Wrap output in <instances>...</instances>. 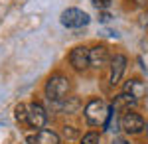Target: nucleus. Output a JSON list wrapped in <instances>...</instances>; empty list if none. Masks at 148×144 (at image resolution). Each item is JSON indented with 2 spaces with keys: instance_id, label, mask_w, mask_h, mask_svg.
<instances>
[{
  "instance_id": "obj_19",
  "label": "nucleus",
  "mask_w": 148,
  "mask_h": 144,
  "mask_svg": "<svg viewBox=\"0 0 148 144\" xmlns=\"http://www.w3.org/2000/svg\"><path fill=\"white\" fill-rule=\"evenodd\" d=\"M134 2H136V4H140V6H142V4H146V0H134Z\"/></svg>"
},
{
  "instance_id": "obj_6",
  "label": "nucleus",
  "mask_w": 148,
  "mask_h": 144,
  "mask_svg": "<svg viewBox=\"0 0 148 144\" xmlns=\"http://www.w3.org/2000/svg\"><path fill=\"white\" fill-rule=\"evenodd\" d=\"M69 65L73 67L75 71H85L87 67H91L89 63V47L85 45H77L69 51Z\"/></svg>"
},
{
  "instance_id": "obj_18",
  "label": "nucleus",
  "mask_w": 148,
  "mask_h": 144,
  "mask_svg": "<svg viewBox=\"0 0 148 144\" xmlns=\"http://www.w3.org/2000/svg\"><path fill=\"white\" fill-rule=\"evenodd\" d=\"M113 144H130V142H128L126 138H123V136H116V138L113 140Z\"/></svg>"
},
{
  "instance_id": "obj_15",
  "label": "nucleus",
  "mask_w": 148,
  "mask_h": 144,
  "mask_svg": "<svg viewBox=\"0 0 148 144\" xmlns=\"http://www.w3.org/2000/svg\"><path fill=\"white\" fill-rule=\"evenodd\" d=\"M91 4H93V6H95L99 12H103V10H109V8H111L113 0H91Z\"/></svg>"
},
{
  "instance_id": "obj_1",
  "label": "nucleus",
  "mask_w": 148,
  "mask_h": 144,
  "mask_svg": "<svg viewBox=\"0 0 148 144\" xmlns=\"http://www.w3.org/2000/svg\"><path fill=\"white\" fill-rule=\"evenodd\" d=\"M85 119L91 126H99L101 124L105 128V124L109 121V115H111V107H107V103L103 99H91L87 105H85Z\"/></svg>"
},
{
  "instance_id": "obj_16",
  "label": "nucleus",
  "mask_w": 148,
  "mask_h": 144,
  "mask_svg": "<svg viewBox=\"0 0 148 144\" xmlns=\"http://www.w3.org/2000/svg\"><path fill=\"white\" fill-rule=\"evenodd\" d=\"M63 136H65L67 140H73V138L79 136V132L75 130V126H67V124H65V126H63Z\"/></svg>"
},
{
  "instance_id": "obj_17",
  "label": "nucleus",
  "mask_w": 148,
  "mask_h": 144,
  "mask_svg": "<svg viewBox=\"0 0 148 144\" xmlns=\"http://www.w3.org/2000/svg\"><path fill=\"white\" fill-rule=\"evenodd\" d=\"M111 18H113V16H111V14H109V12H107V10L99 12V20H101L103 24H107V22H109V20H111Z\"/></svg>"
},
{
  "instance_id": "obj_11",
  "label": "nucleus",
  "mask_w": 148,
  "mask_h": 144,
  "mask_svg": "<svg viewBox=\"0 0 148 144\" xmlns=\"http://www.w3.org/2000/svg\"><path fill=\"white\" fill-rule=\"evenodd\" d=\"M136 105V99L132 97V95H128V93H121V95H116L114 97V101H113V111L114 112H126V111H130L132 107Z\"/></svg>"
},
{
  "instance_id": "obj_4",
  "label": "nucleus",
  "mask_w": 148,
  "mask_h": 144,
  "mask_svg": "<svg viewBox=\"0 0 148 144\" xmlns=\"http://www.w3.org/2000/svg\"><path fill=\"white\" fill-rule=\"evenodd\" d=\"M121 128L126 134H140L146 128V121L142 119V115H138L134 111H126L121 117Z\"/></svg>"
},
{
  "instance_id": "obj_9",
  "label": "nucleus",
  "mask_w": 148,
  "mask_h": 144,
  "mask_svg": "<svg viewBox=\"0 0 148 144\" xmlns=\"http://www.w3.org/2000/svg\"><path fill=\"white\" fill-rule=\"evenodd\" d=\"M28 142H32V144H61V138H59V134L53 132V130L42 128V130L36 132V136H30Z\"/></svg>"
},
{
  "instance_id": "obj_8",
  "label": "nucleus",
  "mask_w": 148,
  "mask_h": 144,
  "mask_svg": "<svg viewBox=\"0 0 148 144\" xmlns=\"http://www.w3.org/2000/svg\"><path fill=\"white\" fill-rule=\"evenodd\" d=\"M126 63H128V59H126L125 53H114L113 56V59H111V75H109V83L111 85H119L121 83L123 73L126 69Z\"/></svg>"
},
{
  "instance_id": "obj_13",
  "label": "nucleus",
  "mask_w": 148,
  "mask_h": 144,
  "mask_svg": "<svg viewBox=\"0 0 148 144\" xmlns=\"http://www.w3.org/2000/svg\"><path fill=\"white\" fill-rule=\"evenodd\" d=\"M14 119L18 122H28V105L18 103L16 109H14Z\"/></svg>"
},
{
  "instance_id": "obj_5",
  "label": "nucleus",
  "mask_w": 148,
  "mask_h": 144,
  "mask_svg": "<svg viewBox=\"0 0 148 144\" xmlns=\"http://www.w3.org/2000/svg\"><path fill=\"white\" fill-rule=\"evenodd\" d=\"M111 53H109V47L103 44H95L89 49V63H91L93 69H103L111 63Z\"/></svg>"
},
{
  "instance_id": "obj_10",
  "label": "nucleus",
  "mask_w": 148,
  "mask_h": 144,
  "mask_svg": "<svg viewBox=\"0 0 148 144\" xmlns=\"http://www.w3.org/2000/svg\"><path fill=\"white\" fill-rule=\"evenodd\" d=\"M125 93H128V95H132L136 101H140L142 97H146V83L142 81V79H128L125 83Z\"/></svg>"
},
{
  "instance_id": "obj_3",
  "label": "nucleus",
  "mask_w": 148,
  "mask_h": 144,
  "mask_svg": "<svg viewBox=\"0 0 148 144\" xmlns=\"http://www.w3.org/2000/svg\"><path fill=\"white\" fill-rule=\"evenodd\" d=\"M59 22H61L63 28H69V30H79V28H83V26H87V24L91 22V18H89V14H87V12L79 10V8H67V10L61 12Z\"/></svg>"
},
{
  "instance_id": "obj_2",
  "label": "nucleus",
  "mask_w": 148,
  "mask_h": 144,
  "mask_svg": "<svg viewBox=\"0 0 148 144\" xmlns=\"http://www.w3.org/2000/svg\"><path fill=\"white\" fill-rule=\"evenodd\" d=\"M69 89H71L69 77L56 73V75H51V77L46 81L44 91H46V97L51 101V103H59V101H63L65 97H67Z\"/></svg>"
},
{
  "instance_id": "obj_12",
  "label": "nucleus",
  "mask_w": 148,
  "mask_h": 144,
  "mask_svg": "<svg viewBox=\"0 0 148 144\" xmlns=\"http://www.w3.org/2000/svg\"><path fill=\"white\" fill-rule=\"evenodd\" d=\"M57 109L61 112H67V115H73V112H77V109L81 107V103L77 97H65L63 101H59V103H56Z\"/></svg>"
},
{
  "instance_id": "obj_14",
  "label": "nucleus",
  "mask_w": 148,
  "mask_h": 144,
  "mask_svg": "<svg viewBox=\"0 0 148 144\" xmlns=\"http://www.w3.org/2000/svg\"><path fill=\"white\" fill-rule=\"evenodd\" d=\"M101 142V134L91 130V132L83 134V138H81V144H99Z\"/></svg>"
},
{
  "instance_id": "obj_7",
  "label": "nucleus",
  "mask_w": 148,
  "mask_h": 144,
  "mask_svg": "<svg viewBox=\"0 0 148 144\" xmlns=\"http://www.w3.org/2000/svg\"><path fill=\"white\" fill-rule=\"evenodd\" d=\"M46 122H47V112L40 103L28 105V124H30L32 128L42 130V128L46 126Z\"/></svg>"
}]
</instances>
